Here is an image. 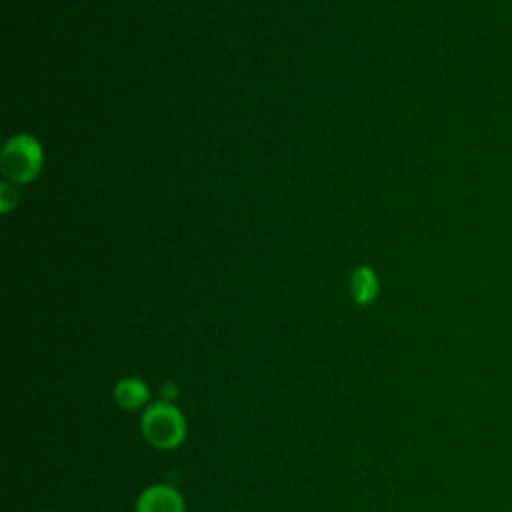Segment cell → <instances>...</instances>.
Listing matches in <instances>:
<instances>
[{"instance_id":"obj_1","label":"cell","mask_w":512,"mask_h":512,"mask_svg":"<svg viewBox=\"0 0 512 512\" xmlns=\"http://www.w3.org/2000/svg\"><path fill=\"white\" fill-rule=\"evenodd\" d=\"M140 432L158 450H174L186 440L188 424L174 402L154 400L140 416Z\"/></svg>"},{"instance_id":"obj_2","label":"cell","mask_w":512,"mask_h":512,"mask_svg":"<svg viewBox=\"0 0 512 512\" xmlns=\"http://www.w3.org/2000/svg\"><path fill=\"white\" fill-rule=\"evenodd\" d=\"M42 166V148L40 144L28 136L18 134L12 136L2 152V170L14 182L32 180Z\"/></svg>"},{"instance_id":"obj_3","label":"cell","mask_w":512,"mask_h":512,"mask_svg":"<svg viewBox=\"0 0 512 512\" xmlns=\"http://www.w3.org/2000/svg\"><path fill=\"white\" fill-rule=\"evenodd\" d=\"M186 504L180 494L170 484H152L144 488L134 504V512H184Z\"/></svg>"},{"instance_id":"obj_4","label":"cell","mask_w":512,"mask_h":512,"mask_svg":"<svg viewBox=\"0 0 512 512\" xmlns=\"http://www.w3.org/2000/svg\"><path fill=\"white\" fill-rule=\"evenodd\" d=\"M114 402L124 410H138L150 404V388L138 376H124L114 384Z\"/></svg>"},{"instance_id":"obj_5","label":"cell","mask_w":512,"mask_h":512,"mask_svg":"<svg viewBox=\"0 0 512 512\" xmlns=\"http://www.w3.org/2000/svg\"><path fill=\"white\" fill-rule=\"evenodd\" d=\"M350 294L360 306H366L376 298L378 278L368 266H360L354 270V274L350 278Z\"/></svg>"},{"instance_id":"obj_6","label":"cell","mask_w":512,"mask_h":512,"mask_svg":"<svg viewBox=\"0 0 512 512\" xmlns=\"http://www.w3.org/2000/svg\"><path fill=\"white\" fill-rule=\"evenodd\" d=\"M16 198H18L16 190H12L8 184H2V210L4 212H8L16 204Z\"/></svg>"},{"instance_id":"obj_7","label":"cell","mask_w":512,"mask_h":512,"mask_svg":"<svg viewBox=\"0 0 512 512\" xmlns=\"http://www.w3.org/2000/svg\"><path fill=\"white\" fill-rule=\"evenodd\" d=\"M176 396H178V388H176L174 382H166V384L160 388V398H162V400L172 402V400H176Z\"/></svg>"}]
</instances>
